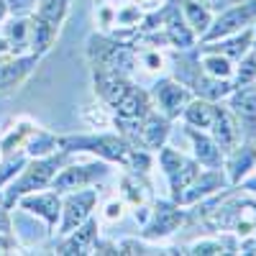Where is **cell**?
<instances>
[{
    "label": "cell",
    "instance_id": "obj_38",
    "mask_svg": "<svg viewBox=\"0 0 256 256\" xmlns=\"http://www.w3.org/2000/svg\"><path fill=\"white\" fill-rule=\"evenodd\" d=\"M120 212H123V205H120L118 200H113L108 208H105V218H108V220H116V218H120Z\"/></svg>",
    "mask_w": 256,
    "mask_h": 256
},
{
    "label": "cell",
    "instance_id": "obj_26",
    "mask_svg": "<svg viewBox=\"0 0 256 256\" xmlns=\"http://www.w3.org/2000/svg\"><path fill=\"white\" fill-rule=\"evenodd\" d=\"M56 34H59L56 26H52V24H46V20H41V18L31 16V38H28V49H31V54L44 56V54L54 46Z\"/></svg>",
    "mask_w": 256,
    "mask_h": 256
},
{
    "label": "cell",
    "instance_id": "obj_22",
    "mask_svg": "<svg viewBox=\"0 0 256 256\" xmlns=\"http://www.w3.org/2000/svg\"><path fill=\"white\" fill-rule=\"evenodd\" d=\"M254 38H256V31H254V26H248V28H244V31H238V34H230V36H226V38L210 41V44H205V46L220 52L223 56H228L233 64H236L238 59H244V56L248 54V49L254 46Z\"/></svg>",
    "mask_w": 256,
    "mask_h": 256
},
{
    "label": "cell",
    "instance_id": "obj_18",
    "mask_svg": "<svg viewBox=\"0 0 256 256\" xmlns=\"http://www.w3.org/2000/svg\"><path fill=\"white\" fill-rule=\"evenodd\" d=\"M169 138V118L164 113L148 110L138 126V146L148 152H159Z\"/></svg>",
    "mask_w": 256,
    "mask_h": 256
},
{
    "label": "cell",
    "instance_id": "obj_37",
    "mask_svg": "<svg viewBox=\"0 0 256 256\" xmlns=\"http://www.w3.org/2000/svg\"><path fill=\"white\" fill-rule=\"evenodd\" d=\"M238 254H256V230H251L248 238L238 244Z\"/></svg>",
    "mask_w": 256,
    "mask_h": 256
},
{
    "label": "cell",
    "instance_id": "obj_11",
    "mask_svg": "<svg viewBox=\"0 0 256 256\" xmlns=\"http://www.w3.org/2000/svg\"><path fill=\"white\" fill-rule=\"evenodd\" d=\"M38 54H0V92H10L18 84H24L28 74L36 70Z\"/></svg>",
    "mask_w": 256,
    "mask_h": 256
},
{
    "label": "cell",
    "instance_id": "obj_1",
    "mask_svg": "<svg viewBox=\"0 0 256 256\" xmlns=\"http://www.w3.org/2000/svg\"><path fill=\"white\" fill-rule=\"evenodd\" d=\"M70 159H72V152H64V148H56L54 154H46V156H31L26 166L6 184V192H3L6 208L10 210L28 192H38L49 187L59 169L70 164Z\"/></svg>",
    "mask_w": 256,
    "mask_h": 256
},
{
    "label": "cell",
    "instance_id": "obj_12",
    "mask_svg": "<svg viewBox=\"0 0 256 256\" xmlns=\"http://www.w3.org/2000/svg\"><path fill=\"white\" fill-rule=\"evenodd\" d=\"M152 95L154 100H156V105H159V110L172 120V118H177L182 110H184V105L195 98L182 82H177V80H172V77H162L154 88H152Z\"/></svg>",
    "mask_w": 256,
    "mask_h": 256
},
{
    "label": "cell",
    "instance_id": "obj_32",
    "mask_svg": "<svg viewBox=\"0 0 256 256\" xmlns=\"http://www.w3.org/2000/svg\"><path fill=\"white\" fill-rule=\"evenodd\" d=\"M187 254H195V256H208V254H238V244L233 238H212V241H198L192 244Z\"/></svg>",
    "mask_w": 256,
    "mask_h": 256
},
{
    "label": "cell",
    "instance_id": "obj_16",
    "mask_svg": "<svg viewBox=\"0 0 256 256\" xmlns=\"http://www.w3.org/2000/svg\"><path fill=\"white\" fill-rule=\"evenodd\" d=\"M210 136L216 138V144L223 152V156L230 152V148L238 146V141L244 136H241V126H238L236 116L230 113V108L216 105V116H212V123H210Z\"/></svg>",
    "mask_w": 256,
    "mask_h": 256
},
{
    "label": "cell",
    "instance_id": "obj_14",
    "mask_svg": "<svg viewBox=\"0 0 256 256\" xmlns=\"http://www.w3.org/2000/svg\"><path fill=\"white\" fill-rule=\"evenodd\" d=\"M16 205H20L26 212L31 216H38L46 220V230H56L59 226V218H62V198L59 192H28L24 195Z\"/></svg>",
    "mask_w": 256,
    "mask_h": 256
},
{
    "label": "cell",
    "instance_id": "obj_28",
    "mask_svg": "<svg viewBox=\"0 0 256 256\" xmlns=\"http://www.w3.org/2000/svg\"><path fill=\"white\" fill-rule=\"evenodd\" d=\"M180 8H182V16L187 20V26L192 28V34L202 36L210 26V20H212V13L208 8H202L198 0H180Z\"/></svg>",
    "mask_w": 256,
    "mask_h": 256
},
{
    "label": "cell",
    "instance_id": "obj_19",
    "mask_svg": "<svg viewBox=\"0 0 256 256\" xmlns=\"http://www.w3.org/2000/svg\"><path fill=\"white\" fill-rule=\"evenodd\" d=\"M98 230H100V226H98V218H88L84 223H80L72 233H67V236H62L64 241L59 244V248H56V254H92V246H95V241H98Z\"/></svg>",
    "mask_w": 256,
    "mask_h": 256
},
{
    "label": "cell",
    "instance_id": "obj_3",
    "mask_svg": "<svg viewBox=\"0 0 256 256\" xmlns=\"http://www.w3.org/2000/svg\"><path fill=\"white\" fill-rule=\"evenodd\" d=\"M174 72H177V82H182L192 95L202 98V100L218 102V100L228 98L230 90H233V80L210 77V74L200 67L198 56H177V59H174Z\"/></svg>",
    "mask_w": 256,
    "mask_h": 256
},
{
    "label": "cell",
    "instance_id": "obj_29",
    "mask_svg": "<svg viewBox=\"0 0 256 256\" xmlns=\"http://www.w3.org/2000/svg\"><path fill=\"white\" fill-rule=\"evenodd\" d=\"M56 148H59V138L49 131H41V128H34L24 144V152L28 156H46V154H54Z\"/></svg>",
    "mask_w": 256,
    "mask_h": 256
},
{
    "label": "cell",
    "instance_id": "obj_20",
    "mask_svg": "<svg viewBox=\"0 0 256 256\" xmlns=\"http://www.w3.org/2000/svg\"><path fill=\"white\" fill-rule=\"evenodd\" d=\"M187 136L192 141V148H195V159L200 162V166L205 169H223V152L218 148L216 138L210 134H202L200 128L187 126Z\"/></svg>",
    "mask_w": 256,
    "mask_h": 256
},
{
    "label": "cell",
    "instance_id": "obj_4",
    "mask_svg": "<svg viewBox=\"0 0 256 256\" xmlns=\"http://www.w3.org/2000/svg\"><path fill=\"white\" fill-rule=\"evenodd\" d=\"M88 54L95 70H108V72H118V74H131L136 67V54L131 49V44H123L118 38H108V36H90L88 41Z\"/></svg>",
    "mask_w": 256,
    "mask_h": 256
},
{
    "label": "cell",
    "instance_id": "obj_21",
    "mask_svg": "<svg viewBox=\"0 0 256 256\" xmlns=\"http://www.w3.org/2000/svg\"><path fill=\"white\" fill-rule=\"evenodd\" d=\"M113 108H116V113L120 118L141 120L148 110H154V105H152V95H148L146 90H141V88H136V84L131 82V88L120 95V100L113 105Z\"/></svg>",
    "mask_w": 256,
    "mask_h": 256
},
{
    "label": "cell",
    "instance_id": "obj_31",
    "mask_svg": "<svg viewBox=\"0 0 256 256\" xmlns=\"http://www.w3.org/2000/svg\"><path fill=\"white\" fill-rule=\"evenodd\" d=\"M31 156L20 148V152H10V154H3V159H0V190H3L20 169L26 166V162H28Z\"/></svg>",
    "mask_w": 256,
    "mask_h": 256
},
{
    "label": "cell",
    "instance_id": "obj_39",
    "mask_svg": "<svg viewBox=\"0 0 256 256\" xmlns=\"http://www.w3.org/2000/svg\"><path fill=\"white\" fill-rule=\"evenodd\" d=\"M144 62L148 64L146 70H159L162 67V56L159 54H144Z\"/></svg>",
    "mask_w": 256,
    "mask_h": 256
},
{
    "label": "cell",
    "instance_id": "obj_25",
    "mask_svg": "<svg viewBox=\"0 0 256 256\" xmlns=\"http://www.w3.org/2000/svg\"><path fill=\"white\" fill-rule=\"evenodd\" d=\"M198 62H200V67H202L210 77H218V80H230V77H233V70H236L228 56H223L220 52L210 49V46H205V44H200Z\"/></svg>",
    "mask_w": 256,
    "mask_h": 256
},
{
    "label": "cell",
    "instance_id": "obj_10",
    "mask_svg": "<svg viewBox=\"0 0 256 256\" xmlns=\"http://www.w3.org/2000/svg\"><path fill=\"white\" fill-rule=\"evenodd\" d=\"M228 184V180L223 177V169H205V172H200L195 180H192L187 187H182L180 192H174L172 200L177 205H198L200 200L216 195L218 190H223Z\"/></svg>",
    "mask_w": 256,
    "mask_h": 256
},
{
    "label": "cell",
    "instance_id": "obj_27",
    "mask_svg": "<svg viewBox=\"0 0 256 256\" xmlns=\"http://www.w3.org/2000/svg\"><path fill=\"white\" fill-rule=\"evenodd\" d=\"M212 116H216V102H212V100H202V98H192L184 105V110H182L184 123L195 126V128H210Z\"/></svg>",
    "mask_w": 256,
    "mask_h": 256
},
{
    "label": "cell",
    "instance_id": "obj_17",
    "mask_svg": "<svg viewBox=\"0 0 256 256\" xmlns=\"http://www.w3.org/2000/svg\"><path fill=\"white\" fill-rule=\"evenodd\" d=\"M223 159H226L228 184H238L256 166V138H241L238 146L230 148Z\"/></svg>",
    "mask_w": 256,
    "mask_h": 256
},
{
    "label": "cell",
    "instance_id": "obj_9",
    "mask_svg": "<svg viewBox=\"0 0 256 256\" xmlns=\"http://www.w3.org/2000/svg\"><path fill=\"white\" fill-rule=\"evenodd\" d=\"M159 162H162V169H164V174L169 180L172 195L180 192L182 187H187L192 180L200 174V162L198 159H187L184 154L174 152V148H169V146L159 148Z\"/></svg>",
    "mask_w": 256,
    "mask_h": 256
},
{
    "label": "cell",
    "instance_id": "obj_24",
    "mask_svg": "<svg viewBox=\"0 0 256 256\" xmlns=\"http://www.w3.org/2000/svg\"><path fill=\"white\" fill-rule=\"evenodd\" d=\"M3 38L8 41L10 54H28L31 38V16H13L3 26Z\"/></svg>",
    "mask_w": 256,
    "mask_h": 256
},
{
    "label": "cell",
    "instance_id": "obj_36",
    "mask_svg": "<svg viewBox=\"0 0 256 256\" xmlns=\"http://www.w3.org/2000/svg\"><path fill=\"white\" fill-rule=\"evenodd\" d=\"M116 246H118V254H148V248H146L144 244L134 241V238L120 241V244H116Z\"/></svg>",
    "mask_w": 256,
    "mask_h": 256
},
{
    "label": "cell",
    "instance_id": "obj_40",
    "mask_svg": "<svg viewBox=\"0 0 256 256\" xmlns=\"http://www.w3.org/2000/svg\"><path fill=\"white\" fill-rule=\"evenodd\" d=\"M6 18H8V3H6V0H0V24H3Z\"/></svg>",
    "mask_w": 256,
    "mask_h": 256
},
{
    "label": "cell",
    "instance_id": "obj_2",
    "mask_svg": "<svg viewBox=\"0 0 256 256\" xmlns=\"http://www.w3.org/2000/svg\"><path fill=\"white\" fill-rule=\"evenodd\" d=\"M59 148L72 152V154L88 152L105 162H118L126 166L136 146L131 141H126L120 134H84V136H62Z\"/></svg>",
    "mask_w": 256,
    "mask_h": 256
},
{
    "label": "cell",
    "instance_id": "obj_35",
    "mask_svg": "<svg viewBox=\"0 0 256 256\" xmlns=\"http://www.w3.org/2000/svg\"><path fill=\"white\" fill-rule=\"evenodd\" d=\"M198 3H200L202 8H208L210 13H220V10L236 6V3H244V0H198Z\"/></svg>",
    "mask_w": 256,
    "mask_h": 256
},
{
    "label": "cell",
    "instance_id": "obj_5",
    "mask_svg": "<svg viewBox=\"0 0 256 256\" xmlns=\"http://www.w3.org/2000/svg\"><path fill=\"white\" fill-rule=\"evenodd\" d=\"M254 24H256V0H244V3H236V6L216 13L208 31L200 36V44H210V41L226 38L230 34H238V31L254 26Z\"/></svg>",
    "mask_w": 256,
    "mask_h": 256
},
{
    "label": "cell",
    "instance_id": "obj_30",
    "mask_svg": "<svg viewBox=\"0 0 256 256\" xmlns=\"http://www.w3.org/2000/svg\"><path fill=\"white\" fill-rule=\"evenodd\" d=\"M70 13V0H36V8H34V16L46 20L52 26H62L64 18Z\"/></svg>",
    "mask_w": 256,
    "mask_h": 256
},
{
    "label": "cell",
    "instance_id": "obj_7",
    "mask_svg": "<svg viewBox=\"0 0 256 256\" xmlns=\"http://www.w3.org/2000/svg\"><path fill=\"white\" fill-rule=\"evenodd\" d=\"M108 164L102 162H88V164H67L62 166L56 177L52 180V190L62 192H72V190H82V187H92L100 180L108 177Z\"/></svg>",
    "mask_w": 256,
    "mask_h": 256
},
{
    "label": "cell",
    "instance_id": "obj_34",
    "mask_svg": "<svg viewBox=\"0 0 256 256\" xmlns=\"http://www.w3.org/2000/svg\"><path fill=\"white\" fill-rule=\"evenodd\" d=\"M8 3V13L13 16H26L28 10L36 8V0H6Z\"/></svg>",
    "mask_w": 256,
    "mask_h": 256
},
{
    "label": "cell",
    "instance_id": "obj_15",
    "mask_svg": "<svg viewBox=\"0 0 256 256\" xmlns=\"http://www.w3.org/2000/svg\"><path fill=\"white\" fill-rule=\"evenodd\" d=\"M162 31L166 34L169 46H174V49H190V46H195V41H198V36L192 34V28L187 26V20L182 16V8L174 3V0H169V3L164 6V26H162Z\"/></svg>",
    "mask_w": 256,
    "mask_h": 256
},
{
    "label": "cell",
    "instance_id": "obj_8",
    "mask_svg": "<svg viewBox=\"0 0 256 256\" xmlns=\"http://www.w3.org/2000/svg\"><path fill=\"white\" fill-rule=\"evenodd\" d=\"M184 218H187V212L182 210V205H177L174 200H159L152 210V216H148V220L144 223L141 236L148 241H162L166 236H172L184 223Z\"/></svg>",
    "mask_w": 256,
    "mask_h": 256
},
{
    "label": "cell",
    "instance_id": "obj_33",
    "mask_svg": "<svg viewBox=\"0 0 256 256\" xmlns=\"http://www.w3.org/2000/svg\"><path fill=\"white\" fill-rule=\"evenodd\" d=\"M116 20L120 26H138V20H141V10L134 8V6H126L123 10L116 13Z\"/></svg>",
    "mask_w": 256,
    "mask_h": 256
},
{
    "label": "cell",
    "instance_id": "obj_6",
    "mask_svg": "<svg viewBox=\"0 0 256 256\" xmlns=\"http://www.w3.org/2000/svg\"><path fill=\"white\" fill-rule=\"evenodd\" d=\"M98 190H72L67 198L62 200V218H59V226H56V236H67L72 233L80 223H84L92 210L98 205Z\"/></svg>",
    "mask_w": 256,
    "mask_h": 256
},
{
    "label": "cell",
    "instance_id": "obj_23",
    "mask_svg": "<svg viewBox=\"0 0 256 256\" xmlns=\"http://www.w3.org/2000/svg\"><path fill=\"white\" fill-rule=\"evenodd\" d=\"M131 88V80L118 72H108V70H95V92L113 108L120 100V95Z\"/></svg>",
    "mask_w": 256,
    "mask_h": 256
},
{
    "label": "cell",
    "instance_id": "obj_13",
    "mask_svg": "<svg viewBox=\"0 0 256 256\" xmlns=\"http://www.w3.org/2000/svg\"><path fill=\"white\" fill-rule=\"evenodd\" d=\"M228 108L241 126V136L256 138V88H254V82L230 90Z\"/></svg>",
    "mask_w": 256,
    "mask_h": 256
}]
</instances>
